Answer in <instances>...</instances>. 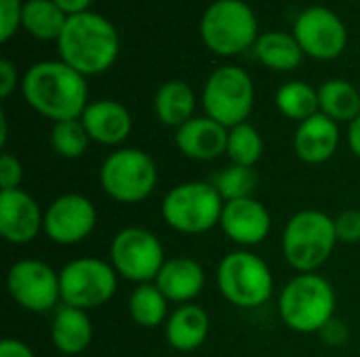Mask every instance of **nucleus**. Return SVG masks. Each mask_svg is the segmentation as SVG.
Here are the masks:
<instances>
[{"instance_id": "obj_1", "label": "nucleus", "mask_w": 360, "mask_h": 357, "mask_svg": "<svg viewBox=\"0 0 360 357\" xmlns=\"http://www.w3.org/2000/svg\"><path fill=\"white\" fill-rule=\"evenodd\" d=\"M21 93L34 112L53 122L80 120L89 105L86 78L61 59L34 63L21 78Z\"/></svg>"}, {"instance_id": "obj_2", "label": "nucleus", "mask_w": 360, "mask_h": 357, "mask_svg": "<svg viewBox=\"0 0 360 357\" xmlns=\"http://www.w3.org/2000/svg\"><path fill=\"white\" fill-rule=\"evenodd\" d=\"M59 57L78 74L95 76L114 65L120 53L116 27L101 15L84 11L68 17L57 40Z\"/></svg>"}, {"instance_id": "obj_3", "label": "nucleus", "mask_w": 360, "mask_h": 357, "mask_svg": "<svg viewBox=\"0 0 360 357\" xmlns=\"http://www.w3.org/2000/svg\"><path fill=\"white\" fill-rule=\"evenodd\" d=\"M335 288L321 274L295 276L278 297L281 320L295 332L314 335L335 318Z\"/></svg>"}, {"instance_id": "obj_4", "label": "nucleus", "mask_w": 360, "mask_h": 357, "mask_svg": "<svg viewBox=\"0 0 360 357\" xmlns=\"http://www.w3.org/2000/svg\"><path fill=\"white\" fill-rule=\"evenodd\" d=\"M335 219L323 210L295 213L283 231L285 261L300 274H316L335 250Z\"/></svg>"}, {"instance_id": "obj_5", "label": "nucleus", "mask_w": 360, "mask_h": 357, "mask_svg": "<svg viewBox=\"0 0 360 357\" xmlns=\"http://www.w3.org/2000/svg\"><path fill=\"white\" fill-rule=\"evenodd\" d=\"M224 204L226 202L213 183L186 181L167 191L160 204V215L177 234L200 236L219 225Z\"/></svg>"}, {"instance_id": "obj_6", "label": "nucleus", "mask_w": 360, "mask_h": 357, "mask_svg": "<svg viewBox=\"0 0 360 357\" xmlns=\"http://www.w3.org/2000/svg\"><path fill=\"white\" fill-rule=\"evenodd\" d=\"M99 183L112 200L120 204H137L150 198L156 189L158 166L148 151L120 147L103 160Z\"/></svg>"}, {"instance_id": "obj_7", "label": "nucleus", "mask_w": 360, "mask_h": 357, "mask_svg": "<svg viewBox=\"0 0 360 357\" xmlns=\"http://www.w3.org/2000/svg\"><path fill=\"white\" fill-rule=\"evenodd\" d=\"M200 36L209 50L232 57L257 42V17L243 0H215L202 13Z\"/></svg>"}, {"instance_id": "obj_8", "label": "nucleus", "mask_w": 360, "mask_h": 357, "mask_svg": "<svg viewBox=\"0 0 360 357\" xmlns=\"http://www.w3.org/2000/svg\"><path fill=\"white\" fill-rule=\"evenodd\" d=\"M217 288L228 303L240 309H255L270 301L274 278L264 259L249 250H234L217 267Z\"/></svg>"}, {"instance_id": "obj_9", "label": "nucleus", "mask_w": 360, "mask_h": 357, "mask_svg": "<svg viewBox=\"0 0 360 357\" xmlns=\"http://www.w3.org/2000/svg\"><path fill=\"white\" fill-rule=\"evenodd\" d=\"M255 103V86L251 76L238 65H224L215 69L202 88L205 116L224 124L226 128L247 122Z\"/></svg>"}, {"instance_id": "obj_10", "label": "nucleus", "mask_w": 360, "mask_h": 357, "mask_svg": "<svg viewBox=\"0 0 360 357\" xmlns=\"http://www.w3.org/2000/svg\"><path fill=\"white\" fill-rule=\"evenodd\" d=\"M59 284L63 305L89 311L105 305L116 295L118 274L108 261L82 257L63 265L59 271Z\"/></svg>"}, {"instance_id": "obj_11", "label": "nucleus", "mask_w": 360, "mask_h": 357, "mask_svg": "<svg viewBox=\"0 0 360 357\" xmlns=\"http://www.w3.org/2000/svg\"><path fill=\"white\" fill-rule=\"evenodd\" d=\"M110 263L116 274L135 284L156 282L165 259L160 240L143 227L120 229L110 244Z\"/></svg>"}, {"instance_id": "obj_12", "label": "nucleus", "mask_w": 360, "mask_h": 357, "mask_svg": "<svg viewBox=\"0 0 360 357\" xmlns=\"http://www.w3.org/2000/svg\"><path fill=\"white\" fill-rule=\"evenodd\" d=\"M6 290L19 307L32 314H46L61 301L59 274L38 259L13 263L6 274Z\"/></svg>"}, {"instance_id": "obj_13", "label": "nucleus", "mask_w": 360, "mask_h": 357, "mask_svg": "<svg viewBox=\"0 0 360 357\" xmlns=\"http://www.w3.org/2000/svg\"><path fill=\"white\" fill-rule=\"evenodd\" d=\"M293 36L304 55L319 61H331L340 57L348 44V29L344 21L327 6L304 8L295 19Z\"/></svg>"}, {"instance_id": "obj_14", "label": "nucleus", "mask_w": 360, "mask_h": 357, "mask_svg": "<svg viewBox=\"0 0 360 357\" xmlns=\"http://www.w3.org/2000/svg\"><path fill=\"white\" fill-rule=\"evenodd\" d=\"M97 225V208L82 194H63L44 210V234L59 246H74L86 240Z\"/></svg>"}, {"instance_id": "obj_15", "label": "nucleus", "mask_w": 360, "mask_h": 357, "mask_svg": "<svg viewBox=\"0 0 360 357\" xmlns=\"http://www.w3.org/2000/svg\"><path fill=\"white\" fill-rule=\"evenodd\" d=\"M44 231V213L38 202L19 189L0 191V236L15 246L30 244Z\"/></svg>"}, {"instance_id": "obj_16", "label": "nucleus", "mask_w": 360, "mask_h": 357, "mask_svg": "<svg viewBox=\"0 0 360 357\" xmlns=\"http://www.w3.org/2000/svg\"><path fill=\"white\" fill-rule=\"evenodd\" d=\"M228 240L238 246H257L262 244L272 229L270 210L255 198L232 200L224 204L219 221Z\"/></svg>"}, {"instance_id": "obj_17", "label": "nucleus", "mask_w": 360, "mask_h": 357, "mask_svg": "<svg viewBox=\"0 0 360 357\" xmlns=\"http://www.w3.org/2000/svg\"><path fill=\"white\" fill-rule=\"evenodd\" d=\"M177 149L196 162H211L226 154L228 128L209 116H194L175 133Z\"/></svg>"}, {"instance_id": "obj_18", "label": "nucleus", "mask_w": 360, "mask_h": 357, "mask_svg": "<svg viewBox=\"0 0 360 357\" xmlns=\"http://www.w3.org/2000/svg\"><path fill=\"white\" fill-rule=\"evenodd\" d=\"M80 120L91 141L99 145H120L133 130V118L129 109L114 99H99L89 103Z\"/></svg>"}, {"instance_id": "obj_19", "label": "nucleus", "mask_w": 360, "mask_h": 357, "mask_svg": "<svg viewBox=\"0 0 360 357\" xmlns=\"http://www.w3.org/2000/svg\"><path fill=\"white\" fill-rule=\"evenodd\" d=\"M340 147V126L325 114H314L312 118L300 122L293 149L297 158L306 164H325L335 156Z\"/></svg>"}, {"instance_id": "obj_20", "label": "nucleus", "mask_w": 360, "mask_h": 357, "mask_svg": "<svg viewBox=\"0 0 360 357\" xmlns=\"http://www.w3.org/2000/svg\"><path fill=\"white\" fill-rule=\"evenodd\" d=\"M205 280V269L198 261L190 257H173L167 259L154 284L162 290L169 303L188 305L202 292Z\"/></svg>"}, {"instance_id": "obj_21", "label": "nucleus", "mask_w": 360, "mask_h": 357, "mask_svg": "<svg viewBox=\"0 0 360 357\" xmlns=\"http://www.w3.org/2000/svg\"><path fill=\"white\" fill-rule=\"evenodd\" d=\"M209 314L194 303L179 305L165 324L167 343L181 353L196 351L209 337Z\"/></svg>"}, {"instance_id": "obj_22", "label": "nucleus", "mask_w": 360, "mask_h": 357, "mask_svg": "<svg viewBox=\"0 0 360 357\" xmlns=\"http://www.w3.org/2000/svg\"><path fill=\"white\" fill-rule=\"evenodd\" d=\"M51 341L63 356L82 353L93 341V324L84 309L61 305L51 322Z\"/></svg>"}, {"instance_id": "obj_23", "label": "nucleus", "mask_w": 360, "mask_h": 357, "mask_svg": "<svg viewBox=\"0 0 360 357\" xmlns=\"http://www.w3.org/2000/svg\"><path fill=\"white\" fill-rule=\"evenodd\" d=\"M194 109H196L194 90L190 84L181 80L165 82L154 95V112L165 126L171 128L184 126L188 120L194 118Z\"/></svg>"}, {"instance_id": "obj_24", "label": "nucleus", "mask_w": 360, "mask_h": 357, "mask_svg": "<svg viewBox=\"0 0 360 357\" xmlns=\"http://www.w3.org/2000/svg\"><path fill=\"white\" fill-rule=\"evenodd\" d=\"M255 55L257 59L276 72H291L295 67H300L302 59H304V50L300 46V42L295 40L293 34H285V32H268L262 34L255 42Z\"/></svg>"}, {"instance_id": "obj_25", "label": "nucleus", "mask_w": 360, "mask_h": 357, "mask_svg": "<svg viewBox=\"0 0 360 357\" xmlns=\"http://www.w3.org/2000/svg\"><path fill=\"white\" fill-rule=\"evenodd\" d=\"M321 114L335 122H352L360 116V90L348 80L331 78L319 88Z\"/></svg>"}, {"instance_id": "obj_26", "label": "nucleus", "mask_w": 360, "mask_h": 357, "mask_svg": "<svg viewBox=\"0 0 360 357\" xmlns=\"http://www.w3.org/2000/svg\"><path fill=\"white\" fill-rule=\"evenodd\" d=\"M129 316L141 328H158L169 320V299L162 290L150 282L139 284L129 297Z\"/></svg>"}, {"instance_id": "obj_27", "label": "nucleus", "mask_w": 360, "mask_h": 357, "mask_svg": "<svg viewBox=\"0 0 360 357\" xmlns=\"http://www.w3.org/2000/svg\"><path fill=\"white\" fill-rule=\"evenodd\" d=\"M68 15L53 0H27L23 4L21 27L38 40H59Z\"/></svg>"}, {"instance_id": "obj_28", "label": "nucleus", "mask_w": 360, "mask_h": 357, "mask_svg": "<svg viewBox=\"0 0 360 357\" xmlns=\"http://www.w3.org/2000/svg\"><path fill=\"white\" fill-rule=\"evenodd\" d=\"M276 107L285 118L304 122V120H308L321 112L319 90L314 86H310L308 82H302V80L285 82L276 90Z\"/></svg>"}, {"instance_id": "obj_29", "label": "nucleus", "mask_w": 360, "mask_h": 357, "mask_svg": "<svg viewBox=\"0 0 360 357\" xmlns=\"http://www.w3.org/2000/svg\"><path fill=\"white\" fill-rule=\"evenodd\" d=\"M262 154H264V139L253 124L243 122L238 126L228 128L226 156L230 158L232 164L255 168V164L262 160Z\"/></svg>"}, {"instance_id": "obj_30", "label": "nucleus", "mask_w": 360, "mask_h": 357, "mask_svg": "<svg viewBox=\"0 0 360 357\" xmlns=\"http://www.w3.org/2000/svg\"><path fill=\"white\" fill-rule=\"evenodd\" d=\"M213 187L217 189L224 202L253 198L257 189V173L251 166L230 164L213 179Z\"/></svg>"}, {"instance_id": "obj_31", "label": "nucleus", "mask_w": 360, "mask_h": 357, "mask_svg": "<svg viewBox=\"0 0 360 357\" xmlns=\"http://www.w3.org/2000/svg\"><path fill=\"white\" fill-rule=\"evenodd\" d=\"M91 143V137L82 124V120H63V122H53L51 128V145L53 149L65 158V160H76L80 158Z\"/></svg>"}, {"instance_id": "obj_32", "label": "nucleus", "mask_w": 360, "mask_h": 357, "mask_svg": "<svg viewBox=\"0 0 360 357\" xmlns=\"http://www.w3.org/2000/svg\"><path fill=\"white\" fill-rule=\"evenodd\" d=\"M21 0H0V40L6 42L13 38V34L21 27V15H23Z\"/></svg>"}, {"instance_id": "obj_33", "label": "nucleus", "mask_w": 360, "mask_h": 357, "mask_svg": "<svg viewBox=\"0 0 360 357\" xmlns=\"http://www.w3.org/2000/svg\"><path fill=\"white\" fill-rule=\"evenodd\" d=\"M335 234L344 244H360V210H344L335 217Z\"/></svg>"}, {"instance_id": "obj_34", "label": "nucleus", "mask_w": 360, "mask_h": 357, "mask_svg": "<svg viewBox=\"0 0 360 357\" xmlns=\"http://www.w3.org/2000/svg\"><path fill=\"white\" fill-rule=\"evenodd\" d=\"M21 179H23V166H21V162L13 154H6L4 151L0 156V185H2V191L19 189Z\"/></svg>"}, {"instance_id": "obj_35", "label": "nucleus", "mask_w": 360, "mask_h": 357, "mask_svg": "<svg viewBox=\"0 0 360 357\" xmlns=\"http://www.w3.org/2000/svg\"><path fill=\"white\" fill-rule=\"evenodd\" d=\"M319 335H321V339H323L327 345L340 347V345H344V343L348 341V337H350V328L346 326V322H344V320L333 318L331 322H327V324H325V328H323Z\"/></svg>"}, {"instance_id": "obj_36", "label": "nucleus", "mask_w": 360, "mask_h": 357, "mask_svg": "<svg viewBox=\"0 0 360 357\" xmlns=\"http://www.w3.org/2000/svg\"><path fill=\"white\" fill-rule=\"evenodd\" d=\"M17 67L8 61L2 59L0 61V97L6 99L15 88H17Z\"/></svg>"}, {"instance_id": "obj_37", "label": "nucleus", "mask_w": 360, "mask_h": 357, "mask_svg": "<svg viewBox=\"0 0 360 357\" xmlns=\"http://www.w3.org/2000/svg\"><path fill=\"white\" fill-rule=\"evenodd\" d=\"M0 357H36L34 351L19 339H4L0 343Z\"/></svg>"}, {"instance_id": "obj_38", "label": "nucleus", "mask_w": 360, "mask_h": 357, "mask_svg": "<svg viewBox=\"0 0 360 357\" xmlns=\"http://www.w3.org/2000/svg\"><path fill=\"white\" fill-rule=\"evenodd\" d=\"M68 17H72V15H78V13H84V11H89V6H91V2L93 0H53Z\"/></svg>"}, {"instance_id": "obj_39", "label": "nucleus", "mask_w": 360, "mask_h": 357, "mask_svg": "<svg viewBox=\"0 0 360 357\" xmlns=\"http://www.w3.org/2000/svg\"><path fill=\"white\" fill-rule=\"evenodd\" d=\"M348 145L352 154L360 160V116L348 124Z\"/></svg>"}, {"instance_id": "obj_40", "label": "nucleus", "mask_w": 360, "mask_h": 357, "mask_svg": "<svg viewBox=\"0 0 360 357\" xmlns=\"http://www.w3.org/2000/svg\"><path fill=\"white\" fill-rule=\"evenodd\" d=\"M6 135H8V128H6V116L0 114V145L4 147L6 145Z\"/></svg>"}]
</instances>
